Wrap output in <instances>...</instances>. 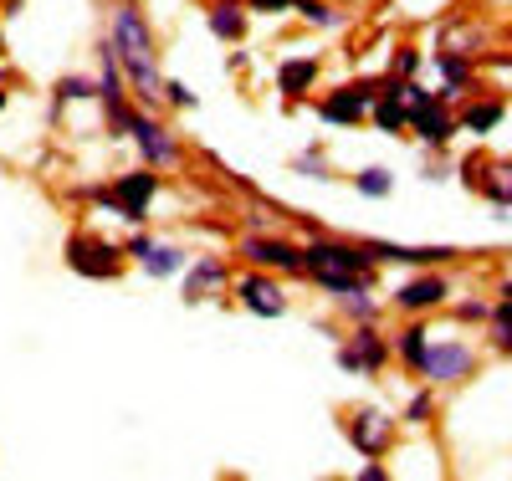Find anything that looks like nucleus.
<instances>
[{
    "mask_svg": "<svg viewBox=\"0 0 512 481\" xmlns=\"http://www.w3.org/2000/svg\"><path fill=\"white\" fill-rule=\"evenodd\" d=\"M113 52H118L123 72L134 77L139 98L144 103H159L164 82H159V67H154V36H149L144 16L128 6V0H123V6H113Z\"/></svg>",
    "mask_w": 512,
    "mask_h": 481,
    "instance_id": "1",
    "label": "nucleus"
},
{
    "mask_svg": "<svg viewBox=\"0 0 512 481\" xmlns=\"http://www.w3.org/2000/svg\"><path fill=\"white\" fill-rule=\"evenodd\" d=\"M308 251V272L313 277H374V256L364 246H344V241H313Z\"/></svg>",
    "mask_w": 512,
    "mask_h": 481,
    "instance_id": "2",
    "label": "nucleus"
},
{
    "mask_svg": "<svg viewBox=\"0 0 512 481\" xmlns=\"http://www.w3.org/2000/svg\"><path fill=\"white\" fill-rule=\"evenodd\" d=\"M246 261H256L262 272H308V251L303 246H292V241H262V236H251L246 246Z\"/></svg>",
    "mask_w": 512,
    "mask_h": 481,
    "instance_id": "3",
    "label": "nucleus"
},
{
    "mask_svg": "<svg viewBox=\"0 0 512 481\" xmlns=\"http://www.w3.org/2000/svg\"><path fill=\"white\" fill-rule=\"evenodd\" d=\"M384 354H390V348H384V338L364 323L344 348H338V364H344L349 374H379V369H384Z\"/></svg>",
    "mask_w": 512,
    "mask_h": 481,
    "instance_id": "4",
    "label": "nucleus"
},
{
    "mask_svg": "<svg viewBox=\"0 0 512 481\" xmlns=\"http://www.w3.org/2000/svg\"><path fill=\"white\" fill-rule=\"evenodd\" d=\"M67 267L82 272V277H113L118 272V251L103 246V241H88V236H72L67 241Z\"/></svg>",
    "mask_w": 512,
    "mask_h": 481,
    "instance_id": "5",
    "label": "nucleus"
},
{
    "mask_svg": "<svg viewBox=\"0 0 512 481\" xmlns=\"http://www.w3.org/2000/svg\"><path fill=\"white\" fill-rule=\"evenodd\" d=\"M466 369H472V348L466 343H431V354H425V364H420V374L431 379V384H451V379H461Z\"/></svg>",
    "mask_w": 512,
    "mask_h": 481,
    "instance_id": "6",
    "label": "nucleus"
},
{
    "mask_svg": "<svg viewBox=\"0 0 512 481\" xmlns=\"http://www.w3.org/2000/svg\"><path fill=\"white\" fill-rule=\"evenodd\" d=\"M349 441L359 446V456H384L395 441V420H384L379 410H359L349 425Z\"/></svg>",
    "mask_w": 512,
    "mask_h": 481,
    "instance_id": "7",
    "label": "nucleus"
},
{
    "mask_svg": "<svg viewBox=\"0 0 512 481\" xmlns=\"http://www.w3.org/2000/svg\"><path fill=\"white\" fill-rule=\"evenodd\" d=\"M128 134H134V144L144 149V159H154L159 169L180 159V144L169 139V134H164V128H159L154 118H144V113H134V118H128Z\"/></svg>",
    "mask_w": 512,
    "mask_h": 481,
    "instance_id": "8",
    "label": "nucleus"
},
{
    "mask_svg": "<svg viewBox=\"0 0 512 481\" xmlns=\"http://www.w3.org/2000/svg\"><path fill=\"white\" fill-rule=\"evenodd\" d=\"M154 190H159V174H149V169H139V174H123V180L113 185L118 210L128 215V221H144V210H149Z\"/></svg>",
    "mask_w": 512,
    "mask_h": 481,
    "instance_id": "9",
    "label": "nucleus"
},
{
    "mask_svg": "<svg viewBox=\"0 0 512 481\" xmlns=\"http://www.w3.org/2000/svg\"><path fill=\"white\" fill-rule=\"evenodd\" d=\"M236 292H241V302L256 313V318H282L287 313V297L277 292V282H267V277H236Z\"/></svg>",
    "mask_w": 512,
    "mask_h": 481,
    "instance_id": "10",
    "label": "nucleus"
},
{
    "mask_svg": "<svg viewBox=\"0 0 512 481\" xmlns=\"http://www.w3.org/2000/svg\"><path fill=\"white\" fill-rule=\"evenodd\" d=\"M410 128H415V134L425 139V144H431V149H441L451 134H456V118L441 108V98H431V103H425V108H410Z\"/></svg>",
    "mask_w": 512,
    "mask_h": 481,
    "instance_id": "11",
    "label": "nucleus"
},
{
    "mask_svg": "<svg viewBox=\"0 0 512 481\" xmlns=\"http://www.w3.org/2000/svg\"><path fill=\"white\" fill-rule=\"evenodd\" d=\"M364 251L374 261H410V267H431V261L456 256L451 246H390V241H364Z\"/></svg>",
    "mask_w": 512,
    "mask_h": 481,
    "instance_id": "12",
    "label": "nucleus"
},
{
    "mask_svg": "<svg viewBox=\"0 0 512 481\" xmlns=\"http://www.w3.org/2000/svg\"><path fill=\"white\" fill-rule=\"evenodd\" d=\"M395 297H400L405 313H425V308H441L446 302V282L441 277H420V282H405Z\"/></svg>",
    "mask_w": 512,
    "mask_h": 481,
    "instance_id": "13",
    "label": "nucleus"
},
{
    "mask_svg": "<svg viewBox=\"0 0 512 481\" xmlns=\"http://www.w3.org/2000/svg\"><path fill=\"white\" fill-rule=\"evenodd\" d=\"M364 113H369V103L354 93V87H338L333 98L318 103V118H328V123H359Z\"/></svg>",
    "mask_w": 512,
    "mask_h": 481,
    "instance_id": "14",
    "label": "nucleus"
},
{
    "mask_svg": "<svg viewBox=\"0 0 512 481\" xmlns=\"http://www.w3.org/2000/svg\"><path fill=\"white\" fill-rule=\"evenodd\" d=\"M374 123L384 128V134H400V128H410V103L395 93V87H384V93L374 98Z\"/></svg>",
    "mask_w": 512,
    "mask_h": 481,
    "instance_id": "15",
    "label": "nucleus"
},
{
    "mask_svg": "<svg viewBox=\"0 0 512 481\" xmlns=\"http://www.w3.org/2000/svg\"><path fill=\"white\" fill-rule=\"evenodd\" d=\"M313 82H318V62H313V57H303V62H282V72H277V87H282L287 98H303Z\"/></svg>",
    "mask_w": 512,
    "mask_h": 481,
    "instance_id": "16",
    "label": "nucleus"
},
{
    "mask_svg": "<svg viewBox=\"0 0 512 481\" xmlns=\"http://www.w3.org/2000/svg\"><path fill=\"white\" fill-rule=\"evenodd\" d=\"M210 31H216L221 41H241L246 36V16L236 11V0H216V6H210Z\"/></svg>",
    "mask_w": 512,
    "mask_h": 481,
    "instance_id": "17",
    "label": "nucleus"
},
{
    "mask_svg": "<svg viewBox=\"0 0 512 481\" xmlns=\"http://www.w3.org/2000/svg\"><path fill=\"white\" fill-rule=\"evenodd\" d=\"M502 123V103H472L461 113V128L466 134H487V128H497Z\"/></svg>",
    "mask_w": 512,
    "mask_h": 481,
    "instance_id": "18",
    "label": "nucleus"
},
{
    "mask_svg": "<svg viewBox=\"0 0 512 481\" xmlns=\"http://www.w3.org/2000/svg\"><path fill=\"white\" fill-rule=\"evenodd\" d=\"M482 190L502 205H512V164H487L482 169Z\"/></svg>",
    "mask_w": 512,
    "mask_h": 481,
    "instance_id": "19",
    "label": "nucleus"
},
{
    "mask_svg": "<svg viewBox=\"0 0 512 481\" xmlns=\"http://www.w3.org/2000/svg\"><path fill=\"white\" fill-rule=\"evenodd\" d=\"M221 282H226V267H221V261H195V272H190V302L205 297L210 287H221Z\"/></svg>",
    "mask_w": 512,
    "mask_h": 481,
    "instance_id": "20",
    "label": "nucleus"
},
{
    "mask_svg": "<svg viewBox=\"0 0 512 481\" xmlns=\"http://www.w3.org/2000/svg\"><path fill=\"white\" fill-rule=\"evenodd\" d=\"M425 354H431V333H425V328H405V333H400V359H405L410 369H420Z\"/></svg>",
    "mask_w": 512,
    "mask_h": 481,
    "instance_id": "21",
    "label": "nucleus"
},
{
    "mask_svg": "<svg viewBox=\"0 0 512 481\" xmlns=\"http://www.w3.org/2000/svg\"><path fill=\"white\" fill-rule=\"evenodd\" d=\"M144 267H149L154 277H175V272L185 267V256H180L175 246H149V256H144Z\"/></svg>",
    "mask_w": 512,
    "mask_h": 481,
    "instance_id": "22",
    "label": "nucleus"
},
{
    "mask_svg": "<svg viewBox=\"0 0 512 481\" xmlns=\"http://www.w3.org/2000/svg\"><path fill=\"white\" fill-rule=\"evenodd\" d=\"M436 72H441V77L451 82V93H446V98H456L461 87H466V77H472V67H466V62H461L456 52H436Z\"/></svg>",
    "mask_w": 512,
    "mask_h": 481,
    "instance_id": "23",
    "label": "nucleus"
},
{
    "mask_svg": "<svg viewBox=\"0 0 512 481\" xmlns=\"http://www.w3.org/2000/svg\"><path fill=\"white\" fill-rule=\"evenodd\" d=\"M359 195H369V200H379V195H390V169H364L359 174Z\"/></svg>",
    "mask_w": 512,
    "mask_h": 481,
    "instance_id": "24",
    "label": "nucleus"
},
{
    "mask_svg": "<svg viewBox=\"0 0 512 481\" xmlns=\"http://www.w3.org/2000/svg\"><path fill=\"white\" fill-rule=\"evenodd\" d=\"M344 313H349L354 323H374V313H379V308L369 302V292H349V297H344Z\"/></svg>",
    "mask_w": 512,
    "mask_h": 481,
    "instance_id": "25",
    "label": "nucleus"
},
{
    "mask_svg": "<svg viewBox=\"0 0 512 481\" xmlns=\"http://www.w3.org/2000/svg\"><path fill=\"white\" fill-rule=\"evenodd\" d=\"M292 11H303V21H313V26H333V21H338V16L323 6V0H297Z\"/></svg>",
    "mask_w": 512,
    "mask_h": 481,
    "instance_id": "26",
    "label": "nucleus"
},
{
    "mask_svg": "<svg viewBox=\"0 0 512 481\" xmlns=\"http://www.w3.org/2000/svg\"><path fill=\"white\" fill-rule=\"evenodd\" d=\"M297 174H308V180H323L328 174V164H323V154L318 149H308V154H297V164H292Z\"/></svg>",
    "mask_w": 512,
    "mask_h": 481,
    "instance_id": "27",
    "label": "nucleus"
},
{
    "mask_svg": "<svg viewBox=\"0 0 512 481\" xmlns=\"http://www.w3.org/2000/svg\"><path fill=\"white\" fill-rule=\"evenodd\" d=\"M415 67H420V57H415V52H400V57H395V67H390V82H410V77H415Z\"/></svg>",
    "mask_w": 512,
    "mask_h": 481,
    "instance_id": "28",
    "label": "nucleus"
},
{
    "mask_svg": "<svg viewBox=\"0 0 512 481\" xmlns=\"http://www.w3.org/2000/svg\"><path fill=\"white\" fill-rule=\"evenodd\" d=\"M251 11H262V16H282V11H292L297 0H246Z\"/></svg>",
    "mask_w": 512,
    "mask_h": 481,
    "instance_id": "29",
    "label": "nucleus"
},
{
    "mask_svg": "<svg viewBox=\"0 0 512 481\" xmlns=\"http://www.w3.org/2000/svg\"><path fill=\"white\" fill-rule=\"evenodd\" d=\"M93 93V82H82V77H67L62 82V98H88Z\"/></svg>",
    "mask_w": 512,
    "mask_h": 481,
    "instance_id": "30",
    "label": "nucleus"
},
{
    "mask_svg": "<svg viewBox=\"0 0 512 481\" xmlns=\"http://www.w3.org/2000/svg\"><path fill=\"white\" fill-rule=\"evenodd\" d=\"M461 318L466 323H482V318H492V308H487V302H461Z\"/></svg>",
    "mask_w": 512,
    "mask_h": 481,
    "instance_id": "31",
    "label": "nucleus"
},
{
    "mask_svg": "<svg viewBox=\"0 0 512 481\" xmlns=\"http://www.w3.org/2000/svg\"><path fill=\"white\" fill-rule=\"evenodd\" d=\"M164 93H169V103H180V108H190V103H195V93H190V87H180V82H169Z\"/></svg>",
    "mask_w": 512,
    "mask_h": 481,
    "instance_id": "32",
    "label": "nucleus"
},
{
    "mask_svg": "<svg viewBox=\"0 0 512 481\" xmlns=\"http://www.w3.org/2000/svg\"><path fill=\"white\" fill-rule=\"evenodd\" d=\"M405 415H410V420H425V415H431V395H415Z\"/></svg>",
    "mask_w": 512,
    "mask_h": 481,
    "instance_id": "33",
    "label": "nucleus"
},
{
    "mask_svg": "<svg viewBox=\"0 0 512 481\" xmlns=\"http://www.w3.org/2000/svg\"><path fill=\"white\" fill-rule=\"evenodd\" d=\"M502 297H512V277H507V282H502Z\"/></svg>",
    "mask_w": 512,
    "mask_h": 481,
    "instance_id": "34",
    "label": "nucleus"
},
{
    "mask_svg": "<svg viewBox=\"0 0 512 481\" xmlns=\"http://www.w3.org/2000/svg\"><path fill=\"white\" fill-rule=\"evenodd\" d=\"M0 108H6V93H0Z\"/></svg>",
    "mask_w": 512,
    "mask_h": 481,
    "instance_id": "35",
    "label": "nucleus"
}]
</instances>
